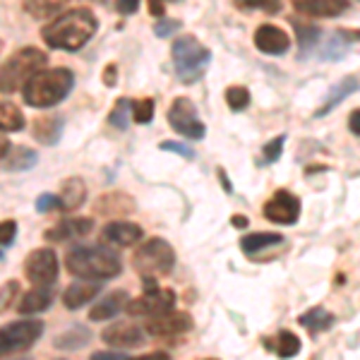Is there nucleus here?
I'll return each instance as SVG.
<instances>
[{
	"label": "nucleus",
	"instance_id": "7c9ffc66",
	"mask_svg": "<svg viewBox=\"0 0 360 360\" xmlns=\"http://www.w3.org/2000/svg\"><path fill=\"white\" fill-rule=\"evenodd\" d=\"M63 10V3H25V13L34 20H56Z\"/></svg>",
	"mask_w": 360,
	"mask_h": 360
},
{
	"label": "nucleus",
	"instance_id": "dca6fc26",
	"mask_svg": "<svg viewBox=\"0 0 360 360\" xmlns=\"http://www.w3.org/2000/svg\"><path fill=\"white\" fill-rule=\"evenodd\" d=\"M91 229H94V219H86V217L65 219L63 224H58V226H53V229L46 231V240H49V243H63V240H68V238L91 233Z\"/></svg>",
	"mask_w": 360,
	"mask_h": 360
},
{
	"label": "nucleus",
	"instance_id": "de8ad7c7",
	"mask_svg": "<svg viewBox=\"0 0 360 360\" xmlns=\"http://www.w3.org/2000/svg\"><path fill=\"white\" fill-rule=\"evenodd\" d=\"M149 13H152L154 17H164L166 5L164 3H149Z\"/></svg>",
	"mask_w": 360,
	"mask_h": 360
},
{
	"label": "nucleus",
	"instance_id": "79ce46f5",
	"mask_svg": "<svg viewBox=\"0 0 360 360\" xmlns=\"http://www.w3.org/2000/svg\"><path fill=\"white\" fill-rule=\"evenodd\" d=\"M115 82H118V68L111 63V65H106V70H103V84L115 86Z\"/></svg>",
	"mask_w": 360,
	"mask_h": 360
},
{
	"label": "nucleus",
	"instance_id": "1a4fd4ad",
	"mask_svg": "<svg viewBox=\"0 0 360 360\" xmlns=\"http://www.w3.org/2000/svg\"><path fill=\"white\" fill-rule=\"evenodd\" d=\"M25 276L34 288H51L58 281V255L51 248L32 250L25 259Z\"/></svg>",
	"mask_w": 360,
	"mask_h": 360
},
{
	"label": "nucleus",
	"instance_id": "aec40b11",
	"mask_svg": "<svg viewBox=\"0 0 360 360\" xmlns=\"http://www.w3.org/2000/svg\"><path fill=\"white\" fill-rule=\"evenodd\" d=\"M86 200V185L82 178H68L60 188L58 202H60L63 212H77Z\"/></svg>",
	"mask_w": 360,
	"mask_h": 360
},
{
	"label": "nucleus",
	"instance_id": "09e8293b",
	"mask_svg": "<svg viewBox=\"0 0 360 360\" xmlns=\"http://www.w3.org/2000/svg\"><path fill=\"white\" fill-rule=\"evenodd\" d=\"M8 152H10V139L0 135V161H3L5 156H8Z\"/></svg>",
	"mask_w": 360,
	"mask_h": 360
},
{
	"label": "nucleus",
	"instance_id": "f8f14e48",
	"mask_svg": "<svg viewBox=\"0 0 360 360\" xmlns=\"http://www.w3.org/2000/svg\"><path fill=\"white\" fill-rule=\"evenodd\" d=\"M252 41L257 46V51H262L266 56H283L291 46V37L276 25H259L255 29Z\"/></svg>",
	"mask_w": 360,
	"mask_h": 360
},
{
	"label": "nucleus",
	"instance_id": "412c9836",
	"mask_svg": "<svg viewBox=\"0 0 360 360\" xmlns=\"http://www.w3.org/2000/svg\"><path fill=\"white\" fill-rule=\"evenodd\" d=\"M53 298H56L53 288H32V291H27L20 298L17 312H20V315H37V312L49 310Z\"/></svg>",
	"mask_w": 360,
	"mask_h": 360
},
{
	"label": "nucleus",
	"instance_id": "864d4df0",
	"mask_svg": "<svg viewBox=\"0 0 360 360\" xmlns=\"http://www.w3.org/2000/svg\"><path fill=\"white\" fill-rule=\"evenodd\" d=\"M209 360H214V358H209Z\"/></svg>",
	"mask_w": 360,
	"mask_h": 360
},
{
	"label": "nucleus",
	"instance_id": "72a5a7b5",
	"mask_svg": "<svg viewBox=\"0 0 360 360\" xmlns=\"http://www.w3.org/2000/svg\"><path fill=\"white\" fill-rule=\"evenodd\" d=\"M283 142H286V135H278V137L271 139V142L264 144V161L266 164H274V161H278V156H281V152H283Z\"/></svg>",
	"mask_w": 360,
	"mask_h": 360
},
{
	"label": "nucleus",
	"instance_id": "39448f33",
	"mask_svg": "<svg viewBox=\"0 0 360 360\" xmlns=\"http://www.w3.org/2000/svg\"><path fill=\"white\" fill-rule=\"evenodd\" d=\"M171 56H173L176 75L183 84H195L197 79L207 72L209 63H212V51L195 37L176 39L171 49Z\"/></svg>",
	"mask_w": 360,
	"mask_h": 360
},
{
	"label": "nucleus",
	"instance_id": "58836bf2",
	"mask_svg": "<svg viewBox=\"0 0 360 360\" xmlns=\"http://www.w3.org/2000/svg\"><path fill=\"white\" fill-rule=\"evenodd\" d=\"M17 291H20V283H17V281H8L3 288H0V310H5V307L13 303Z\"/></svg>",
	"mask_w": 360,
	"mask_h": 360
},
{
	"label": "nucleus",
	"instance_id": "9b49d317",
	"mask_svg": "<svg viewBox=\"0 0 360 360\" xmlns=\"http://www.w3.org/2000/svg\"><path fill=\"white\" fill-rule=\"evenodd\" d=\"M264 219L278 226H293L300 219V200L291 190H276L271 200L262 207Z\"/></svg>",
	"mask_w": 360,
	"mask_h": 360
},
{
	"label": "nucleus",
	"instance_id": "4be33fe9",
	"mask_svg": "<svg viewBox=\"0 0 360 360\" xmlns=\"http://www.w3.org/2000/svg\"><path fill=\"white\" fill-rule=\"evenodd\" d=\"M346 8L344 0H295V10L312 17H339Z\"/></svg>",
	"mask_w": 360,
	"mask_h": 360
},
{
	"label": "nucleus",
	"instance_id": "6e6552de",
	"mask_svg": "<svg viewBox=\"0 0 360 360\" xmlns=\"http://www.w3.org/2000/svg\"><path fill=\"white\" fill-rule=\"evenodd\" d=\"M168 125L185 139H205L207 135V127L197 115V106L188 96L173 98L171 108H168Z\"/></svg>",
	"mask_w": 360,
	"mask_h": 360
},
{
	"label": "nucleus",
	"instance_id": "f704fd0d",
	"mask_svg": "<svg viewBox=\"0 0 360 360\" xmlns=\"http://www.w3.org/2000/svg\"><path fill=\"white\" fill-rule=\"evenodd\" d=\"M295 29H298V34H300V46H303V51L305 49L310 51L312 46L317 44L319 34H322L317 27H303V25H298V22H295Z\"/></svg>",
	"mask_w": 360,
	"mask_h": 360
},
{
	"label": "nucleus",
	"instance_id": "6ab92c4d",
	"mask_svg": "<svg viewBox=\"0 0 360 360\" xmlns=\"http://www.w3.org/2000/svg\"><path fill=\"white\" fill-rule=\"evenodd\" d=\"M98 291H101V286H98L96 281L70 283V286L65 288V293H63V305H65L68 310H77V307L91 303V300L98 295Z\"/></svg>",
	"mask_w": 360,
	"mask_h": 360
},
{
	"label": "nucleus",
	"instance_id": "c85d7f7f",
	"mask_svg": "<svg viewBox=\"0 0 360 360\" xmlns=\"http://www.w3.org/2000/svg\"><path fill=\"white\" fill-rule=\"evenodd\" d=\"M298 322L317 334V332H327L334 324V317H332V312H327L324 307H312V310H307L305 315L298 317Z\"/></svg>",
	"mask_w": 360,
	"mask_h": 360
},
{
	"label": "nucleus",
	"instance_id": "393cba45",
	"mask_svg": "<svg viewBox=\"0 0 360 360\" xmlns=\"http://www.w3.org/2000/svg\"><path fill=\"white\" fill-rule=\"evenodd\" d=\"M266 348H271V351H276L278 358H295L300 353V348H303V344H300V339L295 336L293 332H278L274 341H266Z\"/></svg>",
	"mask_w": 360,
	"mask_h": 360
},
{
	"label": "nucleus",
	"instance_id": "ea45409f",
	"mask_svg": "<svg viewBox=\"0 0 360 360\" xmlns=\"http://www.w3.org/2000/svg\"><path fill=\"white\" fill-rule=\"evenodd\" d=\"M51 209H60V202H58L56 195L46 193V195H41L37 200V212L39 214H46V212H51Z\"/></svg>",
	"mask_w": 360,
	"mask_h": 360
},
{
	"label": "nucleus",
	"instance_id": "4468645a",
	"mask_svg": "<svg viewBox=\"0 0 360 360\" xmlns=\"http://www.w3.org/2000/svg\"><path fill=\"white\" fill-rule=\"evenodd\" d=\"M142 236H144L142 226L130 224V221H111V224L103 226V231H101V240L111 243V245H115V248L135 245Z\"/></svg>",
	"mask_w": 360,
	"mask_h": 360
},
{
	"label": "nucleus",
	"instance_id": "a18cd8bd",
	"mask_svg": "<svg viewBox=\"0 0 360 360\" xmlns=\"http://www.w3.org/2000/svg\"><path fill=\"white\" fill-rule=\"evenodd\" d=\"M89 360H127V358H123L120 353H113V351H96Z\"/></svg>",
	"mask_w": 360,
	"mask_h": 360
},
{
	"label": "nucleus",
	"instance_id": "a211bd4d",
	"mask_svg": "<svg viewBox=\"0 0 360 360\" xmlns=\"http://www.w3.org/2000/svg\"><path fill=\"white\" fill-rule=\"evenodd\" d=\"M63 127H65V120L60 115H41V118L34 120L32 132L37 142L46 144V147H53V144L60 142Z\"/></svg>",
	"mask_w": 360,
	"mask_h": 360
},
{
	"label": "nucleus",
	"instance_id": "c756f323",
	"mask_svg": "<svg viewBox=\"0 0 360 360\" xmlns=\"http://www.w3.org/2000/svg\"><path fill=\"white\" fill-rule=\"evenodd\" d=\"M132 101L127 96L118 98V103L113 106L111 115H108V123H111L113 127H118V130H127V125H130L132 120Z\"/></svg>",
	"mask_w": 360,
	"mask_h": 360
},
{
	"label": "nucleus",
	"instance_id": "9d476101",
	"mask_svg": "<svg viewBox=\"0 0 360 360\" xmlns=\"http://www.w3.org/2000/svg\"><path fill=\"white\" fill-rule=\"evenodd\" d=\"M176 307V293L173 288H159L156 293H142L139 298L130 300L125 310L130 312L132 317H161V315H168L173 312Z\"/></svg>",
	"mask_w": 360,
	"mask_h": 360
},
{
	"label": "nucleus",
	"instance_id": "0eeeda50",
	"mask_svg": "<svg viewBox=\"0 0 360 360\" xmlns=\"http://www.w3.org/2000/svg\"><path fill=\"white\" fill-rule=\"evenodd\" d=\"M44 322L39 319H17L5 327H0V358H8L13 353L27 351L41 339Z\"/></svg>",
	"mask_w": 360,
	"mask_h": 360
},
{
	"label": "nucleus",
	"instance_id": "e433bc0d",
	"mask_svg": "<svg viewBox=\"0 0 360 360\" xmlns=\"http://www.w3.org/2000/svg\"><path fill=\"white\" fill-rule=\"evenodd\" d=\"M180 27H183V22H178V20H161L154 25V34L161 39H166V37H173Z\"/></svg>",
	"mask_w": 360,
	"mask_h": 360
},
{
	"label": "nucleus",
	"instance_id": "2f4dec72",
	"mask_svg": "<svg viewBox=\"0 0 360 360\" xmlns=\"http://www.w3.org/2000/svg\"><path fill=\"white\" fill-rule=\"evenodd\" d=\"M226 103L231 111H245L250 106V91L245 86H229L226 89Z\"/></svg>",
	"mask_w": 360,
	"mask_h": 360
},
{
	"label": "nucleus",
	"instance_id": "f3484780",
	"mask_svg": "<svg viewBox=\"0 0 360 360\" xmlns=\"http://www.w3.org/2000/svg\"><path fill=\"white\" fill-rule=\"evenodd\" d=\"M127 303H130V295L127 291H113L108 293L106 298H101L94 307L89 310V319L91 322H103V319H113L118 312H123Z\"/></svg>",
	"mask_w": 360,
	"mask_h": 360
},
{
	"label": "nucleus",
	"instance_id": "7ed1b4c3",
	"mask_svg": "<svg viewBox=\"0 0 360 360\" xmlns=\"http://www.w3.org/2000/svg\"><path fill=\"white\" fill-rule=\"evenodd\" d=\"M65 266L70 274L84 278V281H103V278H113L123 271V262L118 255L111 250L89 245H77L70 250Z\"/></svg>",
	"mask_w": 360,
	"mask_h": 360
},
{
	"label": "nucleus",
	"instance_id": "c03bdc74",
	"mask_svg": "<svg viewBox=\"0 0 360 360\" xmlns=\"http://www.w3.org/2000/svg\"><path fill=\"white\" fill-rule=\"evenodd\" d=\"M348 130L360 137V108H356V111L348 115Z\"/></svg>",
	"mask_w": 360,
	"mask_h": 360
},
{
	"label": "nucleus",
	"instance_id": "a878e982",
	"mask_svg": "<svg viewBox=\"0 0 360 360\" xmlns=\"http://www.w3.org/2000/svg\"><path fill=\"white\" fill-rule=\"evenodd\" d=\"M25 113L20 106L10 101H0V132H20L25 130Z\"/></svg>",
	"mask_w": 360,
	"mask_h": 360
},
{
	"label": "nucleus",
	"instance_id": "2eb2a0df",
	"mask_svg": "<svg viewBox=\"0 0 360 360\" xmlns=\"http://www.w3.org/2000/svg\"><path fill=\"white\" fill-rule=\"evenodd\" d=\"M101 339L103 344H108L111 348H132L142 344V329L130 322H115L103 329Z\"/></svg>",
	"mask_w": 360,
	"mask_h": 360
},
{
	"label": "nucleus",
	"instance_id": "a19ab883",
	"mask_svg": "<svg viewBox=\"0 0 360 360\" xmlns=\"http://www.w3.org/2000/svg\"><path fill=\"white\" fill-rule=\"evenodd\" d=\"M240 8H250V10H264V13H278L281 10V3H262V0H252V3H238Z\"/></svg>",
	"mask_w": 360,
	"mask_h": 360
},
{
	"label": "nucleus",
	"instance_id": "f03ea898",
	"mask_svg": "<svg viewBox=\"0 0 360 360\" xmlns=\"http://www.w3.org/2000/svg\"><path fill=\"white\" fill-rule=\"evenodd\" d=\"M75 86V75L68 68H46L22 86V98L32 108H51L60 103Z\"/></svg>",
	"mask_w": 360,
	"mask_h": 360
},
{
	"label": "nucleus",
	"instance_id": "423d86ee",
	"mask_svg": "<svg viewBox=\"0 0 360 360\" xmlns=\"http://www.w3.org/2000/svg\"><path fill=\"white\" fill-rule=\"evenodd\" d=\"M176 264V252L168 245L164 238H152L142 248L135 250L132 255V266L144 276H156V274H168Z\"/></svg>",
	"mask_w": 360,
	"mask_h": 360
},
{
	"label": "nucleus",
	"instance_id": "5701e85b",
	"mask_svg": "<svg viewBox=\"0 0 360 360\" xmlns=\"http://www.w3.org/2000/svg\"><path fill=\"white\" fill-rule=\"evenodd\" d=\"M132 209H135V202H132L125 193H106V195H101V200L94 205V212L103 214V217L130 214Z\"/></svg>",
	"mask_w": 360,
	"mask_h": 360
},
{
	"label": "nucleus",
	"instance_id": "b1692460",
	"mask_svg": "<svg viewBox=\"0 0 360 360\" xmlns=\"http://www.w3.org/2000/svg\"><path fill=\"white\" fill-rule=\"evenodd\" d=\"M360 89V82L356 77H344L339 84L334 86L332 91H329V96H327V101H324V106L319 108V111L315 113V118H322L324 113H329V111H334L336 106H339L344 98H348L353 94V91H358Z\"/></svg>",
	"mask_w": 360,
	"mask_h": 360
},
{
	"label": "nucleus",
	"instance_id": "37998d69",
	"mask_svg": "<svg viewBox=\"0 0 360 360\" xmlns=\"http://www.w3.org/2000/svg\"><path fill=\"white\" fill-rule=\"evenodd\" d=\"M115 10H118V13H123V15H132V13H137V10H139V3H137V0H123V3H115Z\"/></svg>",
	"mask_w": 360,
	"mask_h": 360
},
{
	"label": "nucleus",
	"instance_id": "c9c22d12",
	"mask_svg": "<svg viewBox=\"0 0 360 360\" xmlns=\"http://www.w3.org/2000/svg\"><path fill=\"white\" fill-rule=\"evenodd\" d=\"M17 236V224L13 219H8V221H0V255H3V250L8 245H13Z\"/></svg>",
	"mask_w": 360,
	"mask_h": 360
},
{
	"label": "nucleus",
	"instance_id": "bb28decb",
	"mask_svg": "<svg viewBox=\"0 0 360 360\" xmlns=\"http://www.w3.org/2000/svg\"><path fill=\"white\" fill-rule=\"evenodd\" d=\"M39 156L34 149L29 147H15L13 152H8V156L3 159V168L8 171H27V168L37 166Z\"/></svg>",
	"mask_w": 360,
	"mask_h": 360
},
{
	"label": "nucleus",
	"instance_id": "603ef678",
	"mask_svg": "<svg viewBox=\"0 0 360 360\" xmlns=\"http://www.w3.org/2000/svg\"><path fill=\"white\" fill-rule=\"evenodd\" d=\"M0 51H3V39H0Z\"/></svg>",
	"mask_w": 360,
	"mask_h": 360
},
{
	"label": "nucleus",
	"instance_id": "49530a36",
	"mask_svg": "<svg viewBox=\"0 0 360 360\" xmlns=\"http://www.w3.org/2000/svg\"><path fill=\"white\" fill-rule=\"evenodd\" d=\"M127 360H171L166 351H154V353H144V356H137V358H127Z\"/></svg>",
	"mask_w": 360,
	"mask_h": 360
},
{
	"label": "nucleus",
	"instance_id": "8fccbe9b",
	"mask_svg": "<svg viewBox=\"0 0 360 360\" xmlns=\"http://www.w3.org/2000/svg\"><path fill=\"white\" fill-rule=\"evenodd\" d=\"M231 224H233L236 229H245V226H248V219H245V217H233V219H231Z\"/></svg>",
	"mask_w": 360,
	"mask_h": 360
},
{
	"label": "nucleus",
	"instance_id": "f257e3e1",
	"mask_svg": "<svg viewBox=\"0 0 360 360\" xmlns=\"http://www.w3.org/2000/svg\"><path fill=\"white\" fill-rule=\"evenodd\" d=\"M98 22L89 8H72L44 27V41L56 51H79L96 34Z\"/></svg>",
	"mask_w": 360,
	"mask_h": 360
},
{
	"label": "nucleus",
	"instance_id": "20e7f679",
	"mask_svg": "<svg viewBox=\"0 0 360 360\" xmlns=\"http://www.w3.org/2000/svg\"><path fill=\"white\" fill-rule=\"evenodd\" d=\"M46 51L37 46H27V49L15 51L8 60L0 65V91L3 94H13L20 86H25L37 72L46 70Z\"/></svg>",
	"mask_w": 360,
	"mask_h": 360
},
{
	"label": "nucleus",
	"instance_id": "4c0bfd02",
	"mask_svg": "<svg viewBox=\"0 0 360 360\" xmlns=\"http://www.w3.org/2000/svg\"><path fill=\"white\" fill-rule=\"evenodd\" d=\"M161 149H164V152L180 154L183 159H188V161H193V159H195V152L188 147V144H183V142H161Z\"/></svg>",
	"mask_w": 360,
	"mask_h": 360
},
{
	"label": "nucleus",
	"instance_id": "3c124183",
	"mask_svg": "<svg viewBox=\"0 0 360 360\" xmlns=\"http://www.w3.org/2000/svg\"><path fill=\"white\" fill-rule=\"evenodd\" d=\"M219 176H221V183H224V188H226V193H233V185L226 180V173H224V168H219Z\"/></svg>",
	"mask_w": 360,
	"mask_h": 360
},
{
	"label": "nucleus",
	"instance_id": "473e14b6",
	"mask_svg": "<svg viewBox=\"0 0 360 360\" xmlns=\"http://www.w3.org/2000/svg\"><path fill=\"white\" fill-rule=\"evenodd\" d=\"M132 120L139 125H147L149 120L154 118V98H139V101H132Z\"/></svg>",
	"mask_w": 360,
	"mask_h": 360
},
{
	"label": "nucleus",
	"instance_id": "ddd939ff",
	"mask_svg": "<svg viewBox=\"0 0 360 360\" xmlns=\"http://www.w3.org/2000/svg\"><path fill=\"white\" fill-rule=\"evenodd\" d=\"M193 329V317L185 312H168L147 322V332L152 336H176Z\"/></svg>",
	"mask_w": 360,
	"mask_h": 360
},
{
	"label": "nucleus",
	"instance_id": "cd10ccee",
	"mask_svg": "<svg viewBox=\"0 0 360 360\" xmlns=\"http://www.w3.org/2000/svg\"><path fill=\"white\" fill-rule=\"evenodd\" d=\"M278 243H283V236L278 233H248L240 238V248L245 255H255L269 245H278Z\"/></svg>",
	"mask_w": 360,
	"mask_h": 360
}]
</instances>
